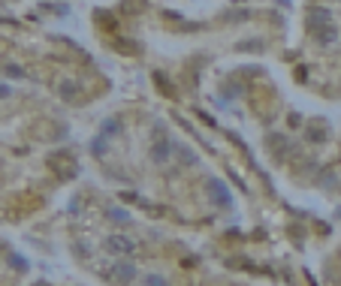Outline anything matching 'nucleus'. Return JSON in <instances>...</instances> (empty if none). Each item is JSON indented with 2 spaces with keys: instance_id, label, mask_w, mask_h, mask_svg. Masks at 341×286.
<instances>
[{
  "instance_id": "4",
  "label": "nucleus",
  "mask_w": 341,
  "mask_h": 286,
  "mask_svg": "<svg viewBox=\"0 0 341 286\" xmlns=\"http://www.w3.org/2000/svg\"><path fill=\"white\" fill-rule=\"evenodd\" d=\"M133 241L127 238V235H109L106 238V250H112V253H121V256H127V253H133Z\"/></svg>"
},
{
  "instance_id": "13",
  "label": "nucleus",
  "mask_w": 341,
  "mask_h": 286,
  "mask_svg": "<svg viewBox=\"0 0 341 286\" xmlns=\"http://www.w3.org/2000/svg\"><path fill=\"white\" fill-rule=\"evenodd\" d=\"M6 75H12V78H24V69L15 66V63H9V66H6Z\"/></svg>"
},
{
  "instance_id": "14",
  "label": "nucleus",
  "mask_w": 341,
  "mask_h": 286,
  "mask_svg": "<svg viewBox=\"0 0 341 286\" xmlns=\"http://www.w3.org/2000/svg\"><path fill=\"white\" fill-rule=\"evenodd\" d=\"M9 265H12L15 271H24V268H27V262H24L21 256H9Z\"/></svg>"
},
{
  "instance_id": "3",
  "label": "nucleus",
  "mask_w": 341,
  "mask_h": 286,
  "mask_svg": "<svg viewBox=\"0 0 341 286\" xmlns=\"http://www.w3.org/2000/svg\"><path fill=\"white\" fill-rule=\"evenodd\" d=\"M172 148H175V145H172V139H157V142L151 145V151H148V154H151V163L163 166V163L172 157Z\"/></svg>"
},
{
  "instance_id": "16",
  "label": "nucleus",
  "mask_w": 341,
  "mask_h": 286,
  "mask_svg": "<svg viewBox=\"0 0 341 286\" xmlns=\"http://www.w3.org/2000/svg\"><path fill=\"white\" fill-rule=\"evenodd\" d=\"M311 15H314V21H326V18H329V15H326V9H314Z\"/></svg>"
},
{
  "instance_id": "19",
  "label": "nucleus",
  "mask_w": 341,
  "mask_h": 286,
  "mask_svg": "<svg viewBox=\"0 0 341 286\" xmlns=\"http://www.w3.org/2000/svg\"><path fill=\"white\" fill-rule=\"evenodd\" d=\"M9 94H12V91H9V85H0V100H6Z\"/></svg>"
},
{
  "instance_id": "2",
  "label": "nucleus",
  "mask_w": 341,
  "mask_h": 286,
  "mask_svg": "<svg viewBox=\"0 0 341 286\" xmlns=\"http://www.w3.org/2000/svg\"><path fill=\"white\" fill-rule=\"evenodd\" d=\"M209 199H212L215 205H221V208H232V196H229L227 184H224V181H218V178H212V181H209Z\"/></svg>"
},
{
  "instance_id": "1",
  "label": "nucleus",
  "mask_w": 341,
  "mask_h": 286,
  "mask_svg": "<svg viewBox=\"0 0 341 286\" xmlns=\"http://www.w3.org/2000/svg\"><path fill=\"white\" fill-rule=\"evenodd\" d=\"M106 277H109L112 283H121V286H124V283H133V280H136V265H133L130 259H118L112 268L106 271Z\"/></svg>"
},
{
  "instance_id": "9",
  "label": "nucleus",
  "mask_w": 341,
  "mask_h": 286,
  "mask_svg": "<svg viewBox=\"0 0 341 286\" xmlns=\"http://www.w3.org/2000/svg\"><path fill=\"white\" fill-rule=\"evenodd\" d=\"M106 148H109V145H106V136H100V133H97V139L91 142V154H94V157H103V154H106Z\"/></svg>"
},
{
  "instance_id": "18",
  "label": "nucleus",
  "mask_w": 341,
  "mask_h": 286,
  "mask_svg": "<svg viewBox=\"0 0 341 286\" xmlns=\"http://www.w3.org/2000/svg\"><path fill=\"white\" fill-rule=\"evenodd\" d=\"M287 120H290V127H299V124H302V117H299V114H290Z\"/></svg>"
},
{
  "instance_id": "8",
  "label": "nucleus",
  "mask_w": 341,
  "mask_h": 286,
  "mask_svg": "<svg viewBox=\"0 0 341 286\" xmlns=\"http://www.w3.org/2000/svg\"><path fill=\"white\" fill-rule=\"evenodd\" d=\"M76 94H79V85L76 81H60V97L63 100H76Z\"/></svg>"
},
{
  "instance_id": "11",
  "label": "nucleus",
  "mask_w": 341,
  "mask_h": 286,
  "mask_svg": "<svg viewBox=\"0 0 341 286\" xmlns=\"http://www.w3.org/2000/svg\"><path fill=\"white\" fill-rule=\"evenodd\" d=\"M335 39V30L332 27H323V30H317V43H323V46H329Z\"/></svg>"
},
{
  "instance_id": "15",
  "label": "nucleus",
  "mask_w": 341,
  "mask_h": 286,
  "mask_svg": "<svg viewBox=\"0 0 341 286\" xmlns=\"http://www.w3.org/2000/svg\"><path fill=\"white\" fill-rule=\"evenodd\" d=\"M308 142H323V133L311 127V130H308Z\"/></svg>"
},
{
  "instance_id": "10",
  "label": "nucleus",
  "mask_w": 341,
  "mask_h": 286,
  "mask_svg": "<svg viewBox=\"0 0 341 286\" xmlns=\"http://www.w3.org/2000/svg\"><path fill=\"white\" fill-rule=\"evenodd\" d=\"M109 217H112L115 223H127V220H130V211H127V208H112Z\"/></svg>"
},
{
  "instance_id": "17",
  "label": "nucleus",
  "mask_w": 341,
  "mask_h": 286,
  "mask_svg": "<svg viewBox=\"0 0 341 286\" xmlns=\"http://www.w3.org/2000/svg\"><path fill=\"white\" fill-rule=\"evenodd\" d=\"M52 12H57V15H66V12H70V6H63V3H57V6H52Z\"/></svg>"
},
{
  "instance_id": "6",
  "label": "nucleus",
  "mask_w": 341,
  "mask_h": 286,
  "mask_svg": "<svg viewBox=\"0 0 341 286\" xmlns=\"http://www.w3.org/2000/svg\"><path fill=\"white\" fill-rule=\"evenodd\" d=\"M172 154L178 157V163H181V166H196V154H193L190 148H184V145H175V148H172Z\"/></svg>"
},
{
  "instance_id": "12",
  "label": "nucleus",
  "mask_w": 341,
  "mask_h": 286,
  "mask_svg": "<svg viewBox=\"0 0 341 286\" xmlns=\"http://www.w3.org/2000/svg\"><path fill=\"white\" fill-rule=\"evenodd\" d=\"M145 286H166V280L160 274H145Z\"/></svg>"
},
{
  "instance_id": "7",
  "label": "nucleus",
  "mask_w": 341,
  "mask_h": 286,
  "mask_svg": "<svg viewBox=\"0 0 341 286\" xmlns=\"http://www.w3.org/2000/svg\"><path fill=\"white\" fill-rule=\"evenodd\" d=\"M269 148L275 151V157H278V160H284V154H287V139H284V136H269Z\"/></svg>"
},
{
  "instance_id": "5",
  "label": "nucleus",
  "mask_w": 341,
  "mask_h": 286,
  "mask_svg": "<svg viewBox=\"0 0 341 286\" xmlns=\"http://www.w3.org/2000/svg\"><path fill=\"white\" fill-rule=\"evenodd\" d=\"M124 133V124H121V117H106L103 124H100V136H121Z\"/></svg>"
}]
</instances>
